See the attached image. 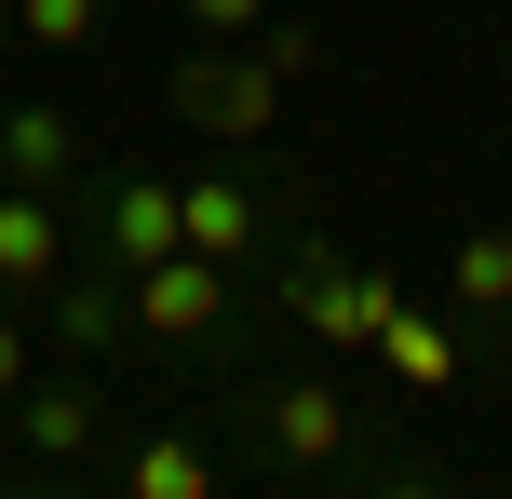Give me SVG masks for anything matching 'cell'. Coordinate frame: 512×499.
I'll list each match as a JSON object with an SVG mask.
<instances>
[{
  "label": "cell",
  "instance_id": "18",
  "mask_svg": "<svg viewBox=\"0 0 512 499\" xmlns=\"http://www.w3.org/2000/svg\"><path fill=\"white\" fill-rule=\"evenodd\" d=\"M54 499H68V486H54Z\"/></svg>",
  "mask_w": 512,
  "mask_h": 499
},
{
  "label": "cell",
  "instance_id": "11",
  "mask_svg": "<svg viewBox=\"0 0 512 499\" xmlns=\"http://www.w3.org/2000/svg\"><path fill=\"white\" fill-rule=\"evenodd\" d=\"M378 365L405 378V392H459V324H432V311H405V297H391V324H378Z\"/></svg>",
  "mask_w": 512,
  "mask_h": 499
},
{
  "label": "cell",
  "instance_id": "13",
  "mask_svg": "<svg viewBox=\"0 0 512 499\" xmlns=\"http://www.w3.org/2000/svg\"><path fill=\"white\" fill-rule=\"evenodd\" d=\"M445 297H459L472 324H499L512 311V230H459L445 243Z\"/></svg>",
  "mask_w": 512,
  "mask_h": 499
},
{
  "label": "cell",
  "instance_id": "5",
  "mask_svg": "<svg viewBox=\"0 0 512 499\" xmlns=\"http://www.w3.org/2000/svg\"><path fill=\"white\" fill-rule=\"evenodd\" d=\"M14 446L41 459V473H81V459L108 446V405H95V378H27V392H14Z\"/></svg>",
  "mask_w": 512,
  "mask_h": 499
},
{
  "label": "cell",
  "instance_id": "15",
  "mask_svg": "<svg viewBox=\"0 0 512 499\" xmlns=\"http://www.w3.org/2000/svg\"><path fill=\"white\" fill-rule=\"evenodd\" d=\"M176 14H189V27H203V41H256V27H270V14H283V0H176Z\"/></svg>",
  "mask_w": 512,
  "mask_h": 499
},
{
  "label": "cell",
  "instance_id": "12",
  "mask_svg": "<svg viewBox=\"0 0 512 499\" xmlns=\"http://www.w3.org/2000/svg\"><path fill=\"white\" fill-rule=\"evenodd\" d=\"M122 499H216V446L203 432H149L122 459Z\"/></svg>",
  "mask_w": 512,
  "mask_h": 499
},
{
  "label": "cell",
  "instance_id": "17",
  "mask_svg": "<svg viewBox=\"0 0 512 499\" xmlns=\"http://www.w3.org/2000/svg\"><path fill=\"white\" fill-rule=\"evenodd\" d=\"M364 499H445L432 473H378V486H364Z\"/></svg>",
  "mask_w": 512,
  "mask_h": 499
},
{
  "label": "cell",
  "instance_id": "7",
  "mask_svg": "<svg viewBox=\"0 0 512 499\" xmlns=\"http://www.w3.org/2000/svg\"><path fill=\"white\" fill-rule=\"evenodd\" d=\"M41 338L68 351V365L122 351V338H135V284H122V270H54V311H41Z\"/></svg>",
  "mask_w": 512,
  "mask_h": 499
},
{
  "label": "cell",
  "instance_id": "3",
  "mask_svg": "<svg viewBox=\"0 0 512 499\" xmlns=\"http://www.w3.org/2000/svg\"><path fill=\"white\" fill-rule=\"evenodd\" d=\"M135 284V338H162V351H203V338H230V270L216 257H149V270H122Z\"/></svg>",
  "mask_w": 512,
  "mask_h": 499
},
{
  "label": "cell",
  "instance_id": "9",
  "mask_svg": "<svg viewBox=\"0 0 512 499\" xmlns=\"http://www.w3.org/2000/svg\"><path fill=\"white\" fill-rule=\"evenodd\" d=\"M176 230H189V257H216V270H243L256 243H270V203H256L243 176H189V189H176Z\"/></svg>",
  "mask_w": 512,
  "mask_h": 499
},
{
  "label": "cell",
  "instance_id": "6",
  "mask_svg": "<svg viewBox=\"0 0 512 499\" xmlns=\"http://www.w3.org/2000/svg\"><path fill=\"white\" fill-rule=\"evenodd\" d=\"M54 270H68V203L0 176V297H54Z\"/></svg>",
  "mask_w": 512,
  "mask_h": 499
},
{
  "label": "cell",
  "instance_id": "1",
  "mask_svg": "<svg viewBox=\"0 0 512 499\" xmlns=\"http://www.w3.org/2000/svg\"><path fill=\"white\" fill-rule=\"evenodd\" d=\"M162 95H176V122H189V135H216V149H256V135L283 122V68H270L256 41H189Z\"/></svg>",
  "mask_w": 512,
  "mask_h": 499
},
{
  "label": "cell",
  "instance_id": "10",
  "mask_svg": "<svg viewBox=\"0 0 512 499\" xmlns=\"http://www.w3.org/2000/svg\"><path fill=\"white\" fill-rule=\"evenodd\" d=\"M81 162H95V149H81V122H68V108H54V95L0 108V176H14V189H68Z\"/></svg>",
  "mask_w": 512,
  "mask_h": 499
},
{
  "label": "cell",
  "instance_id": "16",
  "mask_svg": "<svg viewBox=\"0 0 512 499\" xmlns=\"http://www.w3.org/2000/svg\"><path fill=\"white\" fill-rule=\"evenodd\" d=\"M27 378H41V338H27V324H14V311H0V405H14V392H27Z\"/></svg>",
  "mask_w": 512,
  "mask_h": 499
},
{
  "label": "cell",
  "instance_id": "2",
  "mask_svg": "<svg viewBox=\"0 0 512 499\" xmlns=\"http://www.w3.org/2000/svg\"><path fill=\"white\" fill-rule=\"evenodd\" d=\"M391 297H405L391 270H351V257H324V243H310V257H283V311H297L324 351H378Z\"/></svg>",
  "mask_w": 512,
  "mask_h": 499
},
{
  "label": "cell",
  "instance_id": "4",
  "mask_svg": "<svg viewBox=\"0 0 512 499\" xmlns=\"http://www.w3.org/2000/svg\"><path fill=\"white\" fill-rule=\"evenodd\" d=\"M256 446H270L283 473H337V459H351V405H337V378H283V392H256Z\"/></svg>",
  "mask_w": 512,
  "mask_h": 499
},
{
  "label": "cell",
  "instance_id": "8",
  "mask_svg": "<svg viewBox=\"0 0 512 499\" xmlns=\"http://www.w3.org/2000/svg\"><path fill=\"white\" fill-rule=\"evenodd\" d=\"M95 243H108V270H149V257H176V176H108L95 189Z\"/></svg>",
  "mask_w": 512,
  "mask_h": 499
},
{
  "label": "cell",
  "instance_id": "14",
  "mask_svg": "<svg viewBox=\"0 0 512 499\" xmlns=\"http://www.w3.org/2000/svg\"><path fill=\"white\" fill-rule=\"evenodd\" d=\"M95 27H108V0H14V41L27 54H81Z\"/></svg>",
  "mask_w": 512,
  "mask_h": 499
}]
</instances>
